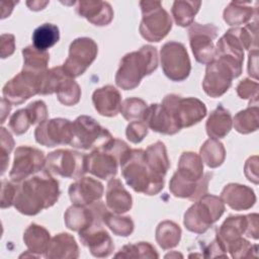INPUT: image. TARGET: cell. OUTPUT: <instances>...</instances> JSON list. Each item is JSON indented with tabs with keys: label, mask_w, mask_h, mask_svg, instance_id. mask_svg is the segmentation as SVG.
I'll list each match as a JSON object with an SVG mask.
<instances>
[{
	"label": "cell",
	"mask_w": 259,
	"mask_h": 259,
	"mask_svg": "<svg viewBox=\"0 0 259 259\" xmlns=\"http://www.w3.org/2000/svg\"><path fill=\"white\" fill-rule=\"evenodd\" d=\"M47 164L53 173L66 178H77L87 172V156L68 150L51 153Z\"/></svg>",
	"instance_id": "9c48e42d"
},
{
	"label": "cell",
	"mask_w": 259,
	"mask_h": 259,
	"mask_svg": "<svg viewBox=\"0 0 259 259\" xmlns=\"http://www.w3.org/2000/svg\"><path fill=\"white\" fill-rule=\"evenodd\" d=\"M144 18L140 27L143 37L150 41H159L171 29V19L162 8H143Z\"/></svg>",
	"instance_id": "2e32d148"
},
{
	"label": "cell",
	"mask_w": 259,
	"mask_h": 259,
	"mask_svg": "<svg viewBox=\"0 0 259 259\" xmlns=\"http://www.w3.org/2000/svg\"><path fill=\"white\" fill-rule=\"evenodd\" d=\"M111 136L106 128L101 127L92 117L79 116L73 122V138L70 143L72 147L89 149L96 143L104 144Z\"/></svg>",
	"instance_id": "30bf717a"
},
{
	"label": "cell",
	"mask_w": 259,
	"mask_h": 259,
	"mask_svg": "<svg viewBox=\"0 0 259 259\" xmlns=\"http://www.w3.org/2000/svg\"><path fill=\"white\" fill-rule=\"evenodd\" d=\"M181 230L179 226L172 222H163L158 226L156 240L163 249H170L178 245Z\"/></svg>",
	"instance_id": "4316f807"
},
{
	"label": "cell",
	"mask_w": 259,
	"mask_h": 259,
	"mask_svg": "<svg viewBox=\"0 0 259 259\" xmlns=\"http://www.w3.org/2000/svg\"><path fill=\"white\" fill-rule=\"evenodd\" d=\"M17 186L8 182L6 180H2V190H1V207L6 208L13 204L14 196L16 193Z\"/></svg>",
	"instance_id": "e575fe53"
},
{
	"label": "cell",
	"mask_w": 259,
	"mask_h": 259,
	"mask_svg": "<svg viewBox=\"0 0 259 259\" xmlns=\"http://www.w3.org/2000/svg\"><path fill=\"white\" fill-rule=\"evenodd\" d=\"M35 140L47 147L70 144L73 138V123L64 118L42 121L35 130Z\"/></svg>",
	"instance_id": "7c38bea8"
},
{
	"label": "cell",
	"mask_w": 259,
	"mask_h": 259,
	"mask_svg": "<svg viewBox=\"0 0 259 259\" xmlns=\"http://www.w3.org/2000/svg\"><path fill=\"white\" fill-rule=\"evenodd\" d=\"M46 117V104L42 101H35L30 103L26 108L14 112L9 120V126L16 135H21L27 131L30 124L44 121Z\"/></svg>",
	"instance_id": "e0dca14e"
},
{
	"label": "cell",
	"mask_w": 259,
	"mask_h": 259,
	"mask_svg": "<svg viewBox=\"0 0 259 259\" xmlns=\"http://www.w3.org/2000/svg\"><path fill=\"white\" fill-rule=\"evenodd\" d=\"M92 99L95 109L102 115H116L121 108L120 94L110 85L95 90Z\"/></svg>",
	"instance_id": "d6986e66"
},
{
	"label": "cell",
	"mask_w": 259,
	"mask_h": 259,
	"mask_svg": "<svg viewBox=\"0 0 259 259\" xmlns=\"http://www.w3.org/2000/svg\"><path fill=\"white\" fill-rule=\"evenodd\" d=\"M147 133V125L141 121H134L126 128V137L133 143L141 142Z\"/></svg>",
	"instance_id": "836d02e7"
},
{
	"label": "cell",
	"mask_w": 259,
	"mask_h": 259,
	"mask_svg": "<svg viewBox=\"0 0 259 259\" xmlns=\"http://www.w3.org/2000/svg\"><path fill=\"white\" fill-rule=\"evenodd\" d=\"M128 151L124 142L110 139L87 157V171L102 179L110 178L117 172V161L121 162Z\"/></svg>",
	"instance_id": "277c9868"
},
{
	"label": "cell",
	"mask_w": 259,
	"mask_h": 259,
	"mask_svg": "<svg viewBox=\"0 0 259 259\" xmlns=\"http://www.w3.org/2000/svg\"><path fill=\"white\" fill-rule=\"evenodd\" d=\"M202 163L197 155L194 153H183L179 161V170L175 173V175L181 180L193 183L202 178Z\"/></svg>",
	"instance_id": "603a6c76"
},
{
	"label": "cell",
	"mask_w": 259,
	"mask_h": 259,
	"mask_svg": "<svg viewBox=\"0 0 259 259\" xmlns=\"http://www.w3.org/2000/svg\"><path fill=\"white\" fill-rule=\"evenodd\" d=\"M239 194L240 195H238L237 184H229L223 190L222 197L232 208L235 209H244L253 205L255 201V196L251 189H249L245 185H241Z\"/></svg>",
	"instance_id": "cb8c5ba5"
},
{
	"label": "cell",
	"mask_w": 259,
	"mask_h": 259,
	"mask_svg": "<svg viewBox=\"0 0 259 259\" xmlns=\"http://www.w3.org/2000/svg\"><path fill=\"white\" fill-rule=\"evenodd\" d=\"M103 187L100 182L89 177H83L70 185L69 194L75 205L90 204L101 198Z\"/></svg>",
	"instance_id": "ac0fdd59"
},
{
	"label": "cell",
	"mask_w": 259,
	"mask_h": 259,
	"mask_svg": "<svg viewBox=\"0 0 259 259\" xmlns=\"http://www.w3.org/2000/svg\"><path fill=\"white\" fill-rule=\"evenodd\" d=\"M106 200L107 205L114 212L121 213L132 207V196L123 188L118 179H112L107 185Z\"/></svg>",
	"instance_id": "7402d4cb"
},
{
	"label": "cell",
	"mask_w": 259,
	"mask_h": 259,
	"mask_svg": "<svg viewBox=\"0 0 259 259\" xmlns=\"http://www.w3.org/2000/svg\"><path fill=\"white\" fill-rule=\"evenodd\" d=\"M157 51L151 46H144L139 52H133L123 57L116 73V84L125 89L137 87L145 75L151 74L157 68Z\"/></svg>",
	"instance_id": "3957f363"
},
{
	"label": "cell",
	"mask_w": 259,
	"mask_h": 259,
	"mask_svg": "<svg viewBox=\"0 0 259 259\" xmlns=\"http://www.w3.org/2000/svg\"><path fill=\"white\" fill-rule=\"evenodd\" d=\"M24 69L41 72L46 69L50 56L46 51H39L32 46L26 47L22 50Z\"/></svg>",
	"instance_id": "83f0119b"
},
{
	"label": "cell",
	"mask_w": 259,
	"mask_h": 259,
	"mask_svg": "<svg viewBox=\"0 0 259 259\" xmlns=\"http://www.w3.org/2000/svg\"><path fill=\"white\" fill-rule=\"evenodd\" d=\"M200 153H211V155L202 157L209 167H218L224 161L225 150L223 148V145L214 140L206 141L204 145L201 147Z\"/></svg>",
	"instance_id": "4dcf8cb0"
},
{
	"label": "cell",
	"mask_w": 259,
	"mask_h": 259,
	"mask_svg": "<svg viewBox=\"0 0 259 259\" xmlns=\"http://www.w3.org/2000/svg\"><path fill=\"white\" fill-rule=\"evenodd\" d=\"M240 74L241 64L230 58L221 57L219 61L209 63L202 84L205 93L211 97L224 94L231 86L232 79Z\"/></svg>",
	"instance_id": "5b68a950"
},
{
	"label": "cell",
	"mask_w": 259,
	"mask_h": 259,
	"mask_svg": "<svg viewBox=\"0 0 259 259\" xmlns=\"http://www.w3.org/2000/svg\"><path fill=\"white\" fill-rule=\"evenodd\" d=\"M101 221L102 218L97 219L91 226L79 233L83 245L89 248L93 256L99 258L109 256L114 249L111 238L100 225Z\"/></svg>",
	"instance_id": "9a60e30c"
},
{
	"label": "cell",
	"mask_w": 259,
	"mask_h": 259,
	"mask_svg": "<svg viewBox=\"0 0 259 259\" xmlns=\"http://www.w3.org/2000/svg\"><path fill=\"white\" fill-rule=\"evenodd\" d=\"M47 71H32L24 69L8 81L2 90L6 100L12 103H22L30 96L39 93L44 75Z\"/></svg>",
	"instance_id": "52a82bcc"
},
{
	"label": "cell",
	"mask_w": 259,
	"mask_h": 259,
	"mask_svg": "<svg viewBox=\"0 0 259 259\" xmlns=\"http://www.w3.org/2000/svg\"><path fill=\"white\" fill-rule=\"evenodd\" d=\"M45 163L44 153L30 147H19L14 154V162L9 173L14 182H19L39 171Z\"/></svg>",
	"instance_id": "4fadbf2b"
},
{
	"label": "cell",
	"mask_w": 259,
	"mask_h": 259,
	"mask_svg": "<svg viewBox=\"0 0 259 259\" xmlns=\"http://www.w3.org/2000/svg\"><path fill=\"white\" fill-rule=\"evenodd\" d=\"M161 64L165 75L173 81L186 79L190 72V61L184 46L170 41L161 50Z\"/></svg>",
	"instance_id": "ba28073f"
},
{
	"label": "cell",
	"mask_w": 259,
	"mask_h": 259,
	"mask_svg": "<svg viewBox=\"0 0 259 259\" xmlns=\"http://www.w3.org/2000/svg\"><path fill=\"white\" fill-rule=\"evenodd\" d=\"M102 221L117 236L126 237V236L131 235L134 230V224H133L131 218H128V217H125V218L114 217L104 210L103 215H102Z\"/></svg>",
	"instance_id": "f546056e"
},
{
	"label": "cell",
	"mask_w": 259,
	"mask_h": 259,
	"mask_svg": "<svg viewBox=\"0 0 259 259\" xmlns=\"http://www.w3.org/2000/svg\"><path fill=\"white\" fill-rule=\"evenodd\" d=\"M47 258H78L79 249L75 239L69 234H59L50 242Z\"/></svg>",
	"instance_id": "44dd1931"
},
{
	"label": "cell",
	"mask_w": 259,
	"mask_h": 259,
	"mask_svg": "<svg viewBox=\"0 0 259 259\" xmlns=\"http://www.w3.org/2000/svg\"><path fill=\"white\" fill-rule=\"evenodd\" d=\"M59 195L58 182L47 171H42L25 179L21 185L17 186L13 205L19 212L33 215L52 206Z\"/></svg>",
	"instance_id": "6da1fadb"
},
{
	"label": "cell",
	"mask_w": 259,
	"mask_h": 259,
	"mask_svg": "<svg viewBox=\"0 0 259 259\" xmlns=\"http://www.w3.org/2000/svg\"><path fill=\"white\" fill-rule=\"evenodd\" d=\"M120 166L126 183L135 191L152 195L163 188L164 177L158 175L150 166L145 151L130 150Z\"/></svg>",
	"instance_id": "7a4b0ae2"
},
{
	"label": "cell",
	"mask_w": 259,
	"mask_h": 259,
	"mask_svg": "<svg viewBox=\"0 0 259 259\" xmlns=\"http://www.w3.org/2000/svg\"><path fill=\"white\" fill-rule=\"evenodd\" d=\"M224 205L220 198L206 195L193 204L184 215L186 228L198 234L204 233L224 212Z\"/></svg>",
	"instance_id": "8992f818"
},
{
	"label": "cell",
	"mask_w": 259,
	"mask_h": 259,
	"mask_svg": "<svg viewBox=\"0 0 259 259\" xmlns=\"http://www.w3.org/2000/svg\"><path fill=\"white\" fill-rule=\"evenodd\" d=\"M97 54V46L93 39L81 37L75 39L70 46L69 58L63 69L70 77H77L84 73Z\"/></svg>",
	"instance_id": "8fae6325"
},
{
	"label": "cell",
	"mask_w": 259,
	"mask_h": 259,
	"mask_svg": "<svg viewBox=\"0 0 259 259\" xmlns=\"http://www.w3.org/2000/svg\"><path fill=\"white\" fill-rule=\"evenodd\" d=\"M60 38L58 26L45 23L34 29L32 33L33 47L39 51H46L53 47Z\"/></svg>",
	"instance_id": "484cf974"
},
{
	"label": "cell",
	"mask_w": 259,
	"mask_h": 259,
	"mask_svg": "<svg viewBox=\"0 0 259 259\" xmlns=\"http://www.w3.org/2000/svg\"><path fill=\"white\" fill-rule=\"evenodd\" d=\"M217 36V28L212 25H199L197 23L189 29V38L192 52L199 63H210L214 59L212 39Z\"/></svg>",
	"instance_id": "5bb4252c"
},
{
	"label": "cell",
	"mask_w": 259,
	"mask_h": 259,
	"mask_svg": "<svg viewBox=\"0 0 259 259\" xmlns=\"http://www.w3.org/2000/svg\"><path fill=\"white\" fill-rule=\"evenodd\" d=\"M13 140L11 135L5 127L1 128V173L3 174L6 169V164L9 160V154L13 148Z\"/></svg>",
	"instance_id": "d6a6232c"
},
{
	"label": "cell",
	"mask_w": 259,
	"mask_h": 259,
	"mask_svg": "<svg viewBox=\"0 0 259 259\" xmlns=\"http://www.w3.org/2000/svg\"><path fill=\"white\" fill-rule=\"evenodd\" d=\"M146 105L147 104L141 99L131 98L124 100L120 111L127 120H132L134 118H144V114L147 109Z\"/></svg>",
	"instance_id": "1f68e13d"
},
{
	"label": "cell",
	"mask_w": 259,
	"mask_h": 259,
	"mask_svg": "<svg viewBox=\"0 0 259 259\" xmlns=\"http://www.w3.org/2000/svg\"><path fill=\"white\" fill-rule=\"evenodd\" d=\"M115 257L122 258H158L159 255L155 248L149 243L141 242L135 245L124 246L120 251L115 254Z\"/></svg>",
	"instance_id": "f1b7e54d"
},
{
	"label": "cell",
	"mask_w": 259,
	"mask_h": 259,
	"mask_svg": "<svg viewBox=\"0 0 259 259\" xmlns=\"http://www.w3.org/2000/svg\"><path fill=\"white\" fill-rule=\"evenodd\" d=\"M231 125L232 121L230 112L220 105L211 112L209 118L207 119L206 132L209 137L220 139L225 137L230 132Z\"/></svg>",
	"instance_id": "d4e9b609"
},
{
	"label": "cell",
	"mask_w": 259,
	"mask_h": 259,
	"mask_svg": "<svg viewBox=\"0 0 259 259\" xmlns=\"http://www.w3.org/2000/svg\"><path fill=\"white\" fill-rule=\"evenodd\" d=\"M23 241L30 253L29 256L40 257L45 254L46 257L50 245V234L45 228L35 224L30 225L23 235Z\"/></svg>",
	"instance_id": "ffe728a7"
}]
</instances>
